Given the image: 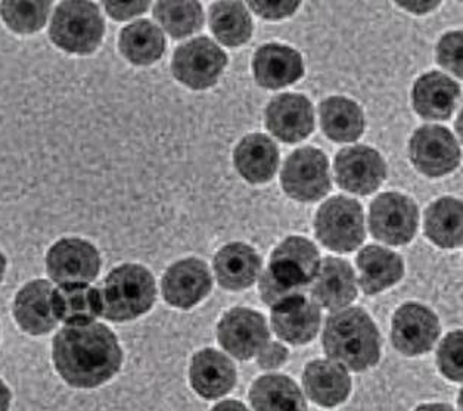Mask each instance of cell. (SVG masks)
I'll return each mask as SVG.
<instances>
[{
    "instance_id": "obj_39",
    "label": "cell",
    "mask_w": 463,
    "mask_h": 411,
    "mask_svg": "<svg viewBox=\"0 0 463 411\" xmlns=\"http://www.w3.org/2000/svg\"><path fill=\"white\" fill-rule=\"evenodd\" d=\"M287 360V348H285L282 343L270 342V341H269V342L261 348V351L257 354V363H259L260 368L268 369V370L280 368L282 364H285Z\"/></svg>"
},
{
    "instance_id": "obj_4",
    "label": "cell",
    "mask_w": 463,
    "mask_h": 411,
    "mask_svg": "<svg viewBox=\"0 0 463 411\" xmlns=\"http://www.w3.org/2000/svg\"><path fill=\"white\" fill-rule=\"evenodd\" d=\"M100 315L123 323L146 314L156 303V285L148 268L123 264L114 268L99 288Z\"/></svg>"
},
{
    "instance_id": "obj_43",
    "label": "cell",
    "mask_w": 463,
    "mask_h": 411,
    "mask_svg": "<svg viewBox=\"0 0 463 411\" xmlns=\"http://www.w3.org/2000/svg\"><path fill=\"white\" fill-rule=\"evenodd\" d=\"M415 411H455L448 404H423Z\"/></svg>"
},
{
    "instance_id": "obj_19",
    "label": "cell",
    "mask_w": 463,
    "mask_h": 411,
    "mask_svg": "<svg viewBox=\"0 0 463 411\" xmlns=\"http://www.w3.org/2000/svg\"><path fill=\"white\" fill-rule=\"evenodd\" d=\"M313 301L317 305L338 312L347 307L357 296V280L347 261L326 257L312 282Z\"/></svg>"
},
{
    "instance_id": "obj_42",
    "label": "cell",
    "mask_w": 463,
    "mask_h": 411,
    "mask_svg": "<svg viewBox=\"0 0 463 411\" xmlns=\"http://www.w3.org/2000/svg\"><path fill=\"white\" fill-rule=\"evenodd\" d=\"M11 399H13V396H11L9 388L0 379V411H9Z\"/></svg>"
},
{
    "instance_id": "obj_21",
    "label": "cell",
    "mask_w": 463,
    "mask_h": 411,
    "mask_svg": "<svg viewBox=\"0 0 463 411\" xmlns=\"http://www.w3.org/2000/svg\"><path fill=\"white\" fill-rule=\"evenodd\" d=\"M192 388L205 399L224 397L236 384V369L222 352L205 348L196 352L189 369Z\"/></svg>"
},
{
    "instance_id": "obj_18",
    "label": "cell",
    "mask_w": 463,
    "mask_h": 411,
    "mask_svg": "<svg viewBox=\"0 0 463 411\" xmlns=\"http://www.w3.org/2000/svg\"><path fill=\"white\" fill-rule=\"evenodd\" d=\"M52 291V285L43 279L32 280L18 291L14 300V317L21 331L42 336L56 328Z\"/></svg>"
},
{
    "instance_id": "obj_40",
    "label": "cell",
    "mask_w": 463,
    "mask_h": 411,
    "mask_svg": "<svg viewBox=\"0 0 463 411\" xmlns=\"http://www.w3.org/2000/svg\"><path fill=\"white\" fill-rule=\"evenodd\" d=\"M400 6H403V8L409 9L411 13L413 14H425L428 11H431V9L437 8L439 6V2H406V4H399Z\"/></svg>"
},
{
    "instance_id": "obj_17",
    "label": "cell",
    "mask_w": 463,
    "mask_h": 411,
    "mask_svg": "<svg viewBox=\"0 0 463 411\" xmlns=\"http://www.w3.org/2000/svg\"><path fill=\"white\" fill-rule=\"evenodd\" d=\"M266 126L273 136L285 144H297L306 139L315 128V112L310 100L297 93L273 98L266 109Z\"/></svg>"
},
{
    "instance_id": "obj_5",
    "label": "cell",
    "mask_w": 463,
    "mask_h": 411,
    "mask_svg": "<svg viewBox=\"0 0 463 411\" xmlns=\"http://www.w3.org/2000/svg\"><path fill=\"white\" fill-rule=\"evenodd\" d=\"M105 21L99 6L86 0L56 5L49 37L56 48L71 55H90L104 41Z\"/></svg>"
},
{
    "instance_id": "obj_25",
    "label": "cell",
    "mask_w": 463,
    "mask_h": 411,
    "mask_svg": "<svg viewBox=\"0 0 463 411\" xmlns=\"http://www.w3.org/2000/svg\"><path fill=\"white\" fill-rule=\"evenodd\" d=\"M233 163L241 176L250 183H268L279 167V151L270 137L254 133L238 144Z\"/></svg>"
},
{
    "instance_id": "obj_7",
    "label": "cell",
    "mask_w": 463,
    "mask_h": 411,
    "mask_svg": "<svg viewBox=\"0 0 463 411\" xmlns=\"http://www.w3.org/2000/svg\"><path fill=\"white\" fill-rule=\"evenodd\" d=\"M228 65L223 49L208 37H196L176 49L172 71L180 83L192 90H205L219 81Z\"/></svg>"
},
{
    "instance_id": "obj_12",
    "label": "cell",
    "mask_w": 463,
    "mask_h": 411,
    "mask_svg": "<svg viewBox=\"0 0 463 411\" xmlns=\"http://www.w3.org/2000/svg\"><path fill=\"white\" fill-rule=\"evenodd\" d=\"M217 338L222 347L238 360L256 357L270 341L268 322L250 308H232L220 320Z\"/></svg>"
},
{
    "instance_id": "obj_24",
    "label": "cell",
    "mask_w": 463,
    "mask_h": 411,
    "mask_svg": "<svg viewBox=\"0 0 463 411\" xmlns=\"http://www.w3.org/2000/svg\"><path fill=\"white\" fill-rule=\"evenodd\" d=\"M359 285L366 295H376L399 284L404 275L403 258L392 249L369 245L355 258Z\"/></svg>"
},
{
    "instance_id": "obj_32",
    "label": "cell",
    "mask_w": 463,
    "mask_h": 411,
    "mask_svg": "<svg viewBox=\"0 0 463 411\" xmlns=\"http://www.w3.org/2000/svg\"><path fill=\"white\" fill-rule=\"evenodd\" d=\"M210 27L217 41L229 48L247 43L252 34V21L242 2H216L210 8Z\"/></svg>"
},
{
    "instance_id": "obj_35",
    "label": "cell",
    "mask_w": 463,
    "mask_h": 411,
    "mask_svg": "<svg viewBox=\"0 0 463 411\" xmlns=\"http://www.w3.org/2000/svg\"><path fill=\"white\" fill-rule=\"evenodd\" d=\"M439 369L448 379L460 382L463 376V335L456 331L449 333L437 352Z\"/></svg>"
},
{
    "instance_id": "obj_27",
    "label": "cell",
    "mask_w": 463,
    "mask_h": 411,
    "mask_svg": "<svg viewBox=\"0 0 463 411\" xmlns=\"http://www.w3.org/2000/svg\"><path fill=\"white\" fill-rule=\"evenodd\" d=\"M52 310L58 323H93L100 315L99 291L90 284L58 285L52 291Z\"/></svg>"
},
{
    "instance_id": "obj_16",
    "label": "cell",
    "mask_w": 463,
    "mask_h": 411,
    "mask_svg": "<svg viewBox=\"0 0 463 411\" xmlns=\"http://www.w3.org/2000/svg\"><path fill=\"white\" fill-rule=\"evenodd\" d=\"M212 288V275L207 264L198 258H186L173 264L161 282L164 300L180 310L195 307Z\"/></svg>"
},
{
    "instance_id": "obj_30",
    "label": "cell",
    "mask_w": 463,
    "mask_h": 411,
    "mask_svg": "<svg viewBox=\"0 0 463 411\" xmlns=\"http://www.w3.org/2000/svg\"><path fill=\"white\" fill-rule=\"evenodd\" d=\"M254 411H307V403L296 382L285 375H266L250 391Z\"/></svg>"
},
{
    "instance_id": "obj_29",
    "label": "cell",
    "mask_w": 463,
    "mask_h": 411,
    "mask_svg": "<svg viewBox=\"0 0 463 411\" xmlns=\"http://www.w3.org/2000/svg\"><path fill=\"white\" fill-rule=\"evenodd\" d=\"M121 55L133 65L156 64L165 52V37L158 25L148 20L135 21L118 37Z\"/></svg>"
},
{
    "instance_id": "obj_20",
    "label": "cell",
    "mask_w": 463,
    "mask_h": 411,
    "mask_svg": "<svg viewBox=\"0 0 463 411\" xmlns=\"http://www.w3.org/2000/svg\"><path fill=\"white\" fill-rule=\"evenodd\" d=\"M252 71L261 88L270 90L287 88L303 77V58L296 49L285 44H264L254 55Z\"/></svg>"
},
{
    "instance_id": "obj_26",
    "label": "cell",
    "mask_w": 463,
    "mask_h": 411,
    "mask_svg": "<svg viewBox=\"0 0 463 411\" xmlns=\"http://www.w3.org/2000/svg\"><path fill=\"white\" fill-rule=\"evenodd\" d=\"M214 272L222 288L242 291L256 282L261 272V258L251 247L241 242L226 245L217 252Z\"/></svg>"
},
{
    "instance_id": "obj_3",
    "label": "cell",
    "mask_w": 463,
    "mask_h": 411,
    "mask_svg": "<svg viewBox=\"0 0 463 411\" xmlns=\"http://www.w3.org/2000/svg\"><path fill=\"white\" fill-rule=\"evenodd\" d=\"M320 267L317 248L300 236H291L276 248L269 267L260 277L261 301L273 307L287 296L301 294Z\"/></svg>"
},
{
    "instance_id": "obj_34",
    "label": "cell",
    "mask_w": 463,
    "mask_h": 411,
    "mask_svg": "<svg viewBox=\"0 0 463 411\" xmlns=\"http://www.w3.org/2000/svg\"><path fill=\"white\" fill-rule=\"evenodd\" d=\"M52 2H2L0 16L16 34H33L44 27Z\"/></svg>"
},
{
    "instance_id": "obj_10",
    "label": "cell",
    "mask_w": 463,
    "mask_h": 411,
    "mask_svg": "<svg viewBox=\"0 0 463 411\" xmlns=\"http://www.w3.org/2000/svg\"><path fill=\"white\" fill-rule=\"evenodd\" d=\"M100 264L95 245L80 238L58 240L46 254V270L56 285L92 284Z\"/></svg>"
},
{
    "instance_id": "obj_41",
    "label": "cell",
    "mask_w": 463,
    "mask_h": 411,
    "mask_svg": "<svg viewBox=\"0 0 463 411\" xmlns=\"http://www.w3.org/2000/svg\"><path fill=\"white\" fill-rule=\"evenodd\" d=\"M212 411H248V408L240 401L229 399V401H222V403L217 404Z\"/></svg>"
},
{
    "instance_id": "obj_33",
    "label": "cell",
    "mask_w": 463,
    "mask_h": 411,
    "mask_svg": "<svg viewBox=\"0 0 463 411\" xmlns=\"http://www.w3.org/2000/svg\"><path fill=\"white\" fill-rule=\"evenodd\" d=\"M154 18L173 39H184L204 25V11L200 2H156Z\"/></svg>"
},
{
    "instance_id": "obj_11",
    "label": "cell",
    "mask_w": 463,
    "mask_h": 411,
    "mask_svg": "<svg viewBox=\"0 0 463 411\" xmlns=\"http://www.w3.org/2000/svg\"><path fill=\"white\" fill-rule=\"evenodd\" d=\"M409 155L416 170L428 177L446 176L460 163L459 145L441 126L418 128L409 144Z\"/></svg>"
},
{
    "instance_id": "obj_36",
    "label": "cell",
    "mask_w": 463,
    "mask_h": 411,
    "mask_svg": "<svg viewBox=\"0 0 463 411\" xmlns=\"http://www.w3.org/2000/svg\"><path fill=\"white\" fill-rule=\"evenodd\" d=\"M462 32L448 33L437 46L439 64L462 77Z\"/></svg>"
},
{
    "instance_id": "obj_8",
    "label": "cell",
    "mask_w": 463,
    "mask_h": 411,
    "mask_svg": "<svg viewBox=\"0 0 463 411\" xmlns=\"http://www.w3.org/2000/svg\"><path fill=\"white\" fill-rule=\"evenodd\" d=\"M285 193L300 202H316L331 191L329 164L324 152L306 146L288 156L280 173Z\"/></svg>"
},
{
    "instance_id": "obj_2",
    "label": "cell",
    "mask_w": 463,
    "mask_h": 411,
    "mask_svg": "<svg viewBox=\"0 0 463 411\" xmlns=\"http://www.w3.org/2000/svg\"><path fill=\"white\" fill-rule=\"evenodd\" d=\"M322 343L326 356L345 370H368L381 359L380 332L364 308H343L329 315Z\"/></svg>"
},
{
    "instance_id": "obj_44",
    "label": "cell",
    "mask_w": 463,
    "mask_h": 411,
    "mask_svg": "<svg viewBox=\"0 0 463 411\" xmlns=\"http://www.w3.org/2000/svg\"><path fill=\"white\" fill-rule=\"evenodd\" d=\"M5 272H6V258H5L4 254L0 251V284L4 280Z\"/></svg>"
},
{
    "instance_id": "obj_13",
    "label": "cell",
    "mask_w": 463,
    "mask_h": 411,
    "mask_svg": "<svg viewBox=\"0 0 463 411\" xmlns=\"http://www.w3.org/2000/svg\"><path fill=\"white\" fill-rule=\"evenodd\" d=\"M439 331V317L430 308L422 304H404L392 317V345L404 356H422L436 345Z\"/></svg>"
},
{
    "instance_id": "obj_22",
    "label": "cell",
    "mask_w": 463,
    "mask_h": 411,
    "mask_svg": "<svg viewBox=\"0 0 463 411\" xmlns=\"http://www.w3.org/2000/svg\"><path fill=\"white\" fill-rule=\"evenodd\" d=\"M304 389L313 403L322 407H335L352 392L347 370L332 360H315L304 369Z\"/></svg>"
},
{
    "instance_id": "obj_14",
    "label": "cell",
    "mask_w": 463,
    "mask_h": 411,
    "mask_svg": "<svg viewBox=\"0 0 463 411\" xmlns=\"http://www.w3.org/2000/svg\"><path fill=\"white\" fill-rule=\"evenodd\" d=\"M334 168L338 186L355 195H371L387 177V165L380 152L364 145L341 149Z\"/></svg>"
},
{
    "instance_id": "obj_9",
    "label": "cell",
    "mask_w": 463,
    "mask_h": 411,
    "mask_svg": "<svg viewBox=\"0 0 463 411\" xmlns=\"http://www.w3.org/2000/svg\"><path fill=\"white\" fill-rule=\"evenodd\" d=\"M418 221V207L402 193H383L371 204L369 229L372 236L383 244H409L415 238Z\"/></svg>"
},
{
    "instance_id": "obj_37",
    "label": "cell",
    "mask_w": 463,
    "mask_h": 411,
    "mask_svg": "<svg viewBox=\"0 0 463 411\" xmlns=\"http://www.w3.org/2000/svg\"><path fill=\"white\" fill-rule=\"evenodd\" d=\"M248 6L266 20L287 18L300 8V2H250Z\"/></svg>"
},
{
    "instance_id": "obj_23",
    "label": "cell",
    "mask_w": 463,
    "mask_h": 411,
    "mask_svg": "<svg viewBox=\"0 0 463 411\" xmlns=\"http://www.w3.org/2000/svg\"><path fill=\"white\" fill-rule=\"evenodd\" d=\"M460 89L450 77L441 72H428L413 86V108L425 120L441 121L450 118L459 99Z\"/></svg>"
},
{
    "instance_id": "obj_28",
    "label": "cell",
    "mask_w": 463,
    "mask_h": 411,
    "mask_svg": "<svg viewBox=\"0 0 463 411\" xmlns=\"http://www.w3.org/2000/svg\"><path fill=\"white\" fill-rule=\"evenodd\" d=\"M322 130L336 144H350L364 132V111L352 99L332 97L319 105Z\"/></svg>"
},
{
    "instance_id": "obj_1",
    "label": "cell",
    "mask_w": 463,
    "mask_h": 411,
    "mask_svg": "<svg viewBox=\"0 0 463 411\" xmlns=\"http://www.w3.org/2000/svg\"><path fill=\"white\" fill-rule=\"evenodd\" d=\"M53 364L72 388L93 389L118 373L123 350L116 333L102 323L65 326L53 338Z\"/></svg>"
},
{
    "instance_id": "obj_6",
    "label": "cell",
    "mask_w": 463,
    "mask_h": 411,
    "mask_svg": "<svg viewBox=\"0 0 463 411\" xmlns=\"http://www.w3.org/2000/svg\"><path fill=\"white\" fill-rule=\"evenodd\" d=\"M315 232L320 244L331 251H354L366 238L364 208L347 196H334L316 214Z\"/></svg>"
},
{
    "instance_id": "obj_15",
    "label": "cell",
    "mask_w": 463,
    "mask_h": 411,
    "mask_svg": "<svg viewBox=\"0 0 463 411\" xmlns=\"http://www.w3.org/2000/svg\"><path fill=\"white\" fill-rule=\"evenodd\" d=\"M320 308L312 298L294 294L272 307V328L280 340L304 345L315 340L320 329Z\"/></svg>"
},
{
    "instance_id": "obj_38",
    "label": "cell",
    "mask_w": 463,
    "mask_h": 411,
    "mask_svg": "<svg viewBox=\"0 0 463 411\" xmlns=\"http://www.w3.org/2000/svg\"><path fill=\"white\" fill-rule=\"evenodd\" d=\"M151 6L149 2H104V8L112 20L126 21L144 14Z\"/></svg>"
},
{
    "instance_id": "obj_31",
    "label": "cell",
    "mask_w": 463,
    "mask_h": 411,
    "mask_svg": "<svg viewBox=\"0 0 463 411\" xmlns=\"http://www.w3.org/2000/svg\"><path fill=\"white\" fill-rule=\"evenodd\" d=\"M425 235L439 248H459L463 240L462 202L450 196L432 202L425 212Z\"/></svg>"
}]
</instances>
